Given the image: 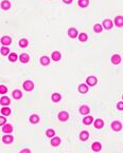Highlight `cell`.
<instances>
[{"label":"cell","instance_id":"cell-1","mask_svg":"<svg viewBox=\"0 0 123 153\" xmlns=\"http://www.w3.org/2000/svg\"><path fill=\"white\" fill-rule=\"evenodd\" d=\"M23 89L26 90V91H32V90L34 89V84L30 80L24 81L23 82Z\"/></svg>","mask_w":123,"mask_h":153},{"label":"cell","instance_id":"cell-2","mask_svg":"<svg viewBox=\"0 0 123 153\" xmlns=\"http://www.w3.org/2000/svg\"><path fill=\"white\" fill-rule=\"evenodd\" d=\"M112 128L114 131H120L122 129V125L119 121H114V123H112Z\"/></svg>","mask_w":123,"mask_h":153},{"label":"cell","instance_id":"cell-3","mask_svg":"<svg viewBox=\"0 0 123 153\" xmlns=\"http://www.w3.org/2000/svg\"><path fill=\"white\" fill-rule=\"evenodd\" d=\"M58 118H60V120H62V121H66L68 118H69V115H68L67 112L63 111V112H61L60 114H58Z\"/></svg>","mask_w":123,"mask_h":153},{"label":"cell","instance_id":"cell-4","mask_svg":"<svg viewBox=\"0 0 123 153\" xmlns=\"http://www.w3.org/2000/svg\"><path fill=\"white\" fill-rule=\"evenodd\" d=\"M11 42H12V39L9 37V36H3V37L1 38V43L3 45H9Z\"/></svg>","mask_w":123,"mask_h":153},{"label":"cell","instance_id":"cell-5","mask_svg":"<svg viewBox=\"0 0 123 153\" xmlns=\"http://www.w3.org/2000/svg\"><path fill=\"white\" fill-rule=\"evenodd\" d=\"M2 142H3L4 144H11V143L13 142V136H12V135H4V136L2 137Z\"/></svg>","mask_w":123,"mask_h":153},{"label":"cell","instance_id":"cell-6","mask_svg":"<svg viewBox=\"0 0 123 153\" xmlns=\"http://www.w3.org/2000/svg\"><path fill=\"white\" fill-rule=\"evenodd\" d=\"M87 84H89V86H95V84H97V78H95V76H89L87 78Z\"/></svg>","mask_w":123,"mask_h":153},{"label":"cell","instance_id":"cell-7","mask_svg":"<svg viewBox=\"0 0 123 153\" xmlns=\"http://www.w3.org/2000/svg\"><path fill=\"white\" fill-rule=\"evenodd\" d=\"M115 23L117 26H122L123 25V17L122 16H118L115 18Z\"/></svg>","mask_w":123,"mask_h":153},{"label":"cell","instance_id":"cell-8","mask_svg":"<svg viewBox=\"0 0 123 153\" xmlns=\"http://www.w3.org/2000/svg\"><path fill=\"white\" fill-rule=\"evenodd\" d=\"M10 103H11V100H10L9 97L3 96L1 99H0V104H1L2 106H8V105H10Z\"/></svg>","mask_w":123,"mask_h":153},{"label":"cell","instance_id":"cell-9","mask_svg":"<svg viewBox=\"0 0 123 153\" xmlns=\"http://www.w3.org/2000/svg\"><path fill=\"white\" fill-rule=\"evenodd\" d=\"M68 35L70 36L71 38H75L78 36V31L75 30V29H73V28H71L69 31H68Z\"/></svg>","mask_w":123,"mask_h":153},{"label":"cell","instance_id":"cell-10","mask_svg":"<svg viewBox=\"0 0 123 153\" xmlns=\"http://www.w3.org/2000/svg\"><path fill=\"white\" fill-rule=\"evenodd\" d=\"M120 61H121V57H120L119 55H114V56L112 57V62L114 64H119Z\"/></svg>","mask_w":123,"mask_h":153},{"label":"cell","instance_id":"cell-11","mask_svg":"<svg viewBox=\"0 0 123 153\" xmlns=\"http://www.w3.org/2000/svg\"><path fill=\"white\" fill-rule=\"evenodd\" d=\"M103 25H104L105 29H107V30H109V29L112 28V22L110 19H106V20H104V23H103Z\"/></svg>","mask_w":123,"mask_h":153},{"label":"cell","instance_id":"cell-12","mask_svg":"<svg viewBox=\"0 0 123 153\" xmlns=\"http://www.w3.org/2000/svg\"><path fill=\"white\" fill-rule=\"evenodd\" d=\"M88 137H89V133H88L87 131H83V132H81V134H80L81 140H87Z\"/></svg>","mask_w":123,"mask_h":153},{"label":"cell","instance_id":"cell-13","mask_svg":"<svg viewBox=\"0 0 123 153\" xmlns=\"http://www.w3.org/2000/svg\"><path fill=\"white\" fill-rule=\"evenodd\" d=\"M101 148H102V146H101L100 143H93L92 144V150L93 151H95V152H99L100 150H101Z\"/></svg>","mask_w":123,"mask_h":153},{"label":"cell","instance_id":"cell-14","mask_svg":"<svg viewBox=\"0 0 123 153\" xmlns=\"http://www.w3.org/2000/svg\"><path fill=\"white\" fill-rule=\"evenodd\" d=\"M2 131H3L4 133H11L12 131H13V127H12L11 125H6L2 128Z\"/></svg>","mask_w":123,"mask_h":153},{"label":"cell","instance_id":"cell-15","mask_svg":"<svg viewBox=\"0 0 123 153\" xmlns=\"http://www.w3.org/2000/svg\"><path fill=\"white\" fill-rule=\"evenodd\" d=\"M1 8L3 9V10H9L10 8H11V3H10V1H8V0H4V1H2Z\"/></svg>","mask_w":123,"mask_h":153},{"label":"cell","instance_id":"cell-16","mask_svg":"<svg viewBox=\"0 0 123 153\" xmlns=\"http://www.w3.org/2000/svg\"><path fill=\"white\" fill-rule=\"evenodd\" d=\"M60 144H61V139H60V137H53L52 139H51V145L54 146V147L58 146Z\"/></svg>","mask_w":123,"mask_h":153},{"label":"cell","instance_id":"cell-17","mask_svg":"<svg viewBox=\"0 0 123 153\" xmlns=\"http://www.w3.org/2000/svg\"><path fill=\"white\" fill-rule=\"evenodd\" d=\"M80 112H81V114H84V115H85V114L89 113L90 111H89V108H88L87 106H82L80 108Z\"/></svg>","mask_w":123,"mask_h":153},{"label":"cell","instance_id":"cell-18","mask_svg":"<svg viewBox=\"0 0 123 153\" xmlns=\"http://www.w3.org/2000/svg\"><path fill=\"white\" fill-rule=\"evenodd\" d=\"M103 126H104V123H103L102 119H97L95 121V127L98 128V129H101V128H103Z\"/></svg>","mask_w":123,"mask_h":153},{"label":"cell","instance_id":"cell-19","mask_svg":"<svg viewBox=\"0 0 123 153\" xmlns=\"http://www.w3.org/2000/svg\"><path fill=\"white\" fill-rule=\"evenodd\" d=\"M21 96H22V94H21V91H19V90H15L13 92V97L15 99H20Z\"/></svg>","mask_w":123,"mask_h":153},{"label":"cell","instance_id":"cell-20","mask_svg":"<svg viewBox=\"0 0 123 153\" xmlns=\"http://www.w3.org/2000/svg\"><path fill=\"white\" fill-rule=\"evenodd\" d=\"M78 91H80L81 93H86V92L88 91V87L86 86L85 84H80V87H78Z\"/></svg>","mask_w":123,"mask_h":153},{"label":"cell","instance_id":"cell-21","mask_svg":"<svg viewBox=\"0 0 123 153\" xmlns=\"http://www.w3.org/2000/svg\"><path fill=\"white\" fill-rule=\"evenodd\" d=\"M19 58H20V61L23 62V64H26V62L29 61V55L28 54H21Z\"/></svg>","mask_w":123,"mask_h":153},{"label":"cell","instance_id":"cell-22","mask_svg":"<svg viewBox=\"0 0 123 153\" xmlns=\"http://www.w3.org/2000/svg\"><path fill=\"white\" fill-rule=\"evenodd\" d=\"M89 3V0H78V5L82 8H86Z\"/></svg>","mask_w":123,"mask_h":153},{"label":"cell","instance_id":"cell-23","mask_svg":"<svg viewBox=\"0 0 123 153\" xmlns=\"http://www.w3.org/2000/svg\"><path fill=\"white\" fill-rule=\"evenodd\" d=\"M52 59L55 60V61L60 60V59H61V54H60V52H53V53H52Z\"/></svg>","mask_w":123,"mask_h":153},{"label":"cell","instance_id":"cell-24","mask_svg":"<svg viewBox=\"0 0 123 153\" xmlns=\"http://www.w3.org/2000/svg\"><path fill=\"white\" fill-rule=\"evenodd\" d=\"M40 62H41V64H43V65H47V64H49L50 60H49V58L47 57V56H44V57L40 58Z\"/></svg>","mask_w":123,"mask_h":153},{"label":"cell","instance_id":"cell-25","mask_svg":"<svg viewBox=\"0 0 123 153\" xmlns=\"http://www.w3.org/2000/svg\"><path fill=\"white\" fill-rule=\"evenodd\" d=\"M30 121L32 123H37L38 121H39V117L37 115H32L31 117H30Z\"/></svg>","mask_w":123,"mask_h":153},{"label":"cell","instance_id":"cell-26","mask_svg":"<svg viewBox=\"0 0 123 153\" xmlns=\"http://www.w3.org/2000/svg\"><path fill=\"white\" fill-rule=\"evenodd\" d=\"M52 100L54 101V103H57V101L61 100V95L58 93H54L52 95Z\"/></svg>","mask_w":123,"mask_h":153},{"label":"cell","instance_id":"cell-27","mask_svg":"<svg viewBox=\"0 0 123 153\" xmlns=\"http://www.w3.org/2000/svg\"><path fill=\"white\" fill-rule=\"evenodd\" d=\"M93 121V118L91 117V116H87V117L84 118V123L85 125H90Z\"/></svg>","mask_w":123,"mask_h":153},{"label":"cell","instance_id":"cell-28","mask_svg":"<svg viewBox=\"0 0 123 153\" xmlns=\"http://www.w3.org/2000/svg\"><path fill=\"white\" fill-rule=\"evenodd\" d=\"M1 113L3 114V115H10V114H11V110H10L9 108H2Z\"/></svg>","mask_w":123,"mask_h":153},{"label":"cell","instance_id":"cell-29","mask_svg":"<svg viewBox=\"0 0 123 153\" xmlns=\"http://www.w3.org/2000/svg\"><path fill=\"white\" fill-rule=\"evenodd\" d=\"M19 45H20L21 48H26L27 45H28V40L27 39H21L19 41Z\"/></svg>","mask_w":123,"mask_h":153},{"label":"cell","instance_id":"cell-30","mask_svg":"<svg viewBox=\"0 0 123 153\" xmlns=\"http://www.w3.org/2000/svg\"><path fill=\"white\" fill-rule=\"evenodd\" d=\"M9 59L11 60L12 62H13V61H16V60H17V54H15V53H12V54H10Z\"/></svg>","mask_w":123,"mask_h":153},{"label":"cell","instance_id":"cell-31","mask_svg":"<svg viewBox=\"0 0 123 153\" xmlns=\"http://www.w3.org/2000/svg\"><path fill=\"white\" fill-rule=\"evenodd\" d=\"M93 30H95V32L100 33L101 31H102V25H101V24H95V25L93 26Z\"/></svg>","mask_w":123,"mask_h":153},{"label":"cell","instance_id":"cell-32","mask_svg":"<svg viewBox=\"0 0 123 153\" xmlns=\"http://www.w3.org/2000/svg\"><path fill=\"white\" fill-rule=\"evenodd\" d=\"M78 38H80L81 41H86L88 37H87V35H86L85 33H82V34H80V35H78Z\"/></svg>","mask_w":123,"mask_h":153},{"label":"cell","instance_id":"cell-33","mask_svg":"<svg viewBox=\"0 0 123 153\" xmlns=\"http://www.w3.org/2000/svg\"><path fill=\"white\" fill-rule=\"evenodd\" d=\"M46 134H47V136L51 137V136H54V134H55V132H54V130H52V129H49V130H47Z\"/></svg>","mask_w":123,"mask_h":153},{"label":"cell","instance_id":"cell-34","mask_svg":"<svg viewBox=\"0 0 123 153\" xmlns=\"http://www.w3.org/2000/svg\"><path fill=\"white\" fill-rule=\"evenodd\" d=\"M9 52H10V50L8 48H2L1 49V53H2V55H8L9 54Z\"/></svg>","mask_w":123,"mask_h":153},{"label":"cell","instance_id":"cell-35","mask_svg":"<svg viewBox=\"0 0 123 153\" xmlns=\"http://www.w3.org/2000/svg\"><path fill=\"white\" fill-rule=\"evenodd\" d=\"M6 88L4 86H0V93L1 94H6Z\"/></svg>","mask_w":123,"mask_h":153},{"label":"cell","instance_id":"cell-36","mask_svg":"<svg viewBox=\"0 0 123 153\" xmlns=\"http://www.w3.org/2000/svg\"><path fill=\"white\" fill-rule=\"evenodd\" d=\"M117 108L119 109V110H122V109H123V103H118Z\"/></svg>","mask_w":123,"mask_h":153},{"label":"cell","instance_id":"cell-37","mask_svg":"<svg viewBox=\"0 0 123 153\" xmlns=\"http://www.w3.org/2000/svg\"><path fill=\"white\" fill-rule=\"evenodd\" d=\"M0 123H1V126H4V123H6V118L4 117L0 118Z\"/></svg>","mask_w":123,"mask_h":153},{"label":"cell","instance_id":"cell-38","mask_svg":"<svg viewBox=\"0 0 123 153\" xmlns=\"http://www.w3.org/2000/svg\"><path fill=\"white\" fill-rule=\"evenodd\" d=\"M20 153H31V151L29 149H22L20 151Z\"/></svg>","mask_w":123,"mask_h":153},{"label":"cell","instance_id":"cell-39","mask_svg":"<svg viewBox=\"0 0 123 153\" xmlns=\"http://www.w3.org/2000/svg\"><path fill=\"white\" fill-rule=\"evenodd\" d=\"M71 1H72V0H64V2H65V3H70Z\"/></svg>","mask_w":123,"mask_h":153},{"label":"cell","instance_id":"cell-40","mask_svg":"<svg viewBox=\"0 0 123 153\" xmlns=\"http://www.w3.org/2000/svg\"><path fill=\"white\" fill-rule=\"evenodd\" d=\"M122 98H123V96H122Z\"/></svg>","mask_w":123,"mask_h":153}]
</instances>
